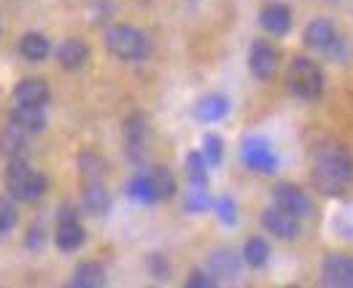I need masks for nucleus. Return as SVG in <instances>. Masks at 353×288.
<instances>
[{
  "mask_svg": "<svg viewBox=\"0 0 353 288\" xmlns=\"http://www.w3.org/2000/svg\"><path fill=\"white\" fill-rule=\"evenodd\" d=\"M353 181V156L343 145H324L316 151L313 162V183L329 197L343 194Z\"/></svg>",
  "mask_w": 353,
  "mask_h": 288,
  "instance_id": "nucleus-1",
  "label": "nucleus"
},
{
  "mask_svg": "<svg viewBox=\"0 0 353 288\" xmlns=\"http://www.w3.org/2000/svg\"><path fill=\"white\" fill-rule=\"evenodd\" d=\"M105 46L114 57L124 62H138L151 54V41L143 30L130 28V25H114L105 30Z\"/></svg>",
  "mask_w": 353,
  "mask_h": 288,
  "instance_id": "nucleus-2",
  "label": "nucleus"
},
{
  "mask_svg": "<svg viewBox=\"0 0 353 288\" xmlns=\"http://www.w3.org/2000/svg\"><path fill=\"white\" fill-rule=\"evenodd\" d=\"M46 178L32 170L25 159H11L6 170V189L14 200L19 202H38L46 192Z\"/></svg>",
  "mask_w": 353,
  "mask_h": 288,
  "instance_id": "nucleus-3",
  "label": "nucleus"
},
{
  "mask_svg": "<svg viewBox=\"0 0 353 288\" xmlns=\"http://www.w3.org/2000/svg\"><path fill=\"white\" fill-rule=\"evenodd\" d=\"M286 87H289V92L294 97L313 103L324 92V73H321V68L313 59L296 57L289 65V70H286Z\"/></svg>",
  "mask_w": 353,
  "mask_h": 288,
  "instance_id": "nucleus-4",
  "label": "nucleus"
},
{
  "mask_svg": "<svg viewBox=\"0 0 353 288\" xmlns=\"http://www.w3.org/2000/svg\"><path fill=\"white\" fill-rule=\"evenodd\" d=\"M243 162H245L251 170L265 173V175L278 170V156H275L272 145L267 143L265 138H248V141L243 143Z\"/></svg>",
  "mask_w": 353,
  "mask_h": 288,
  "instance_id": "nucleus-5",
  "label": "nucleus"
},
{
  "mask_svg": "<svg viewBox=\"0 0 353 288\" xmlns=\"http://www.w3.org/2000/svg\"><path fill=\"white\" fill-rule=\"evenodd\" d=\"M262 224L270 234H275L278 240H296L299 232H302V224H299V216L283 210V207H267L265 216H262Z\"/></svg>",
  "mask_w": 353,
  "mask_h": 288,
  "instance_id": "nucleus-6",
  "label": "nucleus"
},
{
  "mask_svg": "<svg viewBox=\"0 0 353 288\" xmlns=\"http://www.w3.org/2000/svg\"><path fill=\"white\" fill-rule=\"evenodd\" d=\"M278 49L270 46L267 41H254L248 52V68L259 81H270L278 73Z\"/></svg>",
  "mask_w": 353,
  "mask_h": 288,
  "instance_id": "nucleus-7",
  "label": "nucleus"
},
{
  "mask_svg": "<svg viewBox=\"0 0 353 288\" xmlns=\"http://www.w3.org/2000/svg\"><path fill=\"white\" fill-rule=\"evenodd\" d=\"M305 43H307L313 52L332 54V52H337V46H340V35H337V28H334L329 19H313V22L305 28Z\"/></svg>",
  "mask_w": 353,
  "mask_h": 288,
  "instance_id": "nucleus-8",
  "label": "nucleus"
},
{
  "mask_svg": "<svg viewBox=\"0 0 353 288\" xmlns=\"http://www.w3.org/2000/svg\"><path fill=\"white\" fill-rule=\"evenodd\" d=\"M321 280L332 288H353V256L332 254L321 267Z\"/></svg>",
  "mask_w": 353,
  "mask_h": 288,
  "instance_id": "nucleus-9",
  "label": "nucleus"
},
{
  "mask_svg": "<svg viewBox=\"0 0 353 288\" xmlns=\"http://www.w3.org/2000/svg\"><path fill=\"white\" fill-rule=\"evenodd\" d=\"M272 200H275V205H278V207H283V210L294 213V216H299V218L310 216V210H313V202H310V197H307L302 189L292 186V183L278 186V189L272 192Z\"/></svg>",
  "mask_w": 353,
  "mask_h": 288,
  "instance_id": "nucleus-10",
  "label": "nucleus"
},
{
  "mask_svg": "<svg viewBox=\"0 0 353 288\" xmlns=\"http://www.w3.org/2000/svg\"><path fill=\"white\" fill-rule=\"evenodd\" d=\"M259 22L270 35H286L292 30V8L283 3H267L259 14Z\"/></svg>",
  "mask_w": 353,
  "mask_h": 288,
  "instance_id": "nucleus-11",
  "label": "nucleus"
},
{
  "mask_svg": "<svg viewBox=\"0 0 353 288\" xmlns=\"http://www.w3.org/2000/svg\"><path fill=\"white\" fill-rule=\"evenodd\" d=\"M87 240V232L79 224V218H68V221H59L57 224V234H54V243H57L59 251L65 254H73L84 245Z\"/></svg>",
  "mask_w": 353,
  "mask_h": 288,
  "instance_id": "nucleus-12",
  "label": "nucleus"
},
{
  "mask_svg": "<svg viewBox=\"0 0 353 288\" xmlns=\"http://www.w3.org/2000/svg\"><path fill=\"white\" fill-rule=\"evenodd\" d=\"M14 103L17 105H46L49 103V87L41 79H25L14 89Z\"/></svg>",
  "mask_w": 353,
  "mask_h": 288,
  "instance_id": "nucleus-13",
  "label": "nucleus"
},
{
  "mask_svg": "<svg viewBox=\"0 0 353 288\" xmlns=\"http://www.w3.org/2000/svg\"><path fill=\"white\" fill-rule=\"evenodd\" d=\"M28 145H30V132L19 130L17 124L8 121V127L0 132V151L6 156H11V159H25Z\"/></svg>",
  "mask_w": 353,
  "mask_h": 288,
  "instance_id": "nucleus-14",
  "label": "nucleus"
},
{
  "mask_svg": "<svg viewBox=\"0 0 353 288\" xmlns=\"http://www.w3.org/2000/svg\"><path fill=\"white\" fill-rule=\"evenodd\" d=\"M89 59V49L84 41H79V38H68V41H62L57 49V62L65 68V70H79V68H84Z\"/></svg>",
  "mask_w": 353,
  "mask_h": 288,
  "instance_id": "nucleus-15",
  "label": "nucleus"
},
{
  "mask_svg": "<svg viewBox=\"0 0 353 288\" xmlns=\"http://www.w3.org/2000/svg\"><path fill=\"white\" fill-rule=\"evenodd\" d=\"M11 124H17L19 130H25L30 135H35V132H41L46 127V114H43L41 105H14Z\"/></svg>",
  "mask_w": 353,
  "mask_h": 288,
  "instance_id": "nucleus-16",
  "label": "nucleus"
},
{
  "mask_svg": "<svg viewBox=\"0 0 353 288\" xmlns=\"http://www.w3.org/2000/svg\"><path fill=\"white\" fill-rule=\"evenodd\" d=\"M146 135H148V127H146V119L143 116H132L124 127V138H127V151L135 162L143 159V145H146Z\"/></svg>",
  "mask_w": 353,
  "mask_h": 288,
  "instance_id": "nucleus-17",
  "label": "nucleus"
},
{
  "mask_svg": "<svg viewBox=\"0 0 353 288\" xmlns=\"http://www.w3.org/2000/svg\"><path fill=\"white\" fill-rule=\"evenodd\" d=\"M227 114H230V100L224 94H208L203 100H197V105H194V116L205 124L221 121Z\"/></svg>",
  "mask_w": 353,
  "mask_h": 288,
  "instance_id": "nucleus-18",
  "label": "nucleus"
},
{
  "mask_svg": "<svg viewBox=\"0 0 353 288\" xmlns=\"http://www.w3.org/2000/svg\"><path fill=\"white\" fill-rule=\"evenodd\" d=\"M210 275L219 280H235L240 272V259L235 256V251H216L210 256Z\"/></svg>",
  "mask_w": 353,
  "mask_h": 288,
  "instance_id": "nucleus-19",
  "label": "nucleus"
},
{
  "mask_svg": "<svg viewBox=\"0 0 353 288\" xmlns=\"http://www.w3.org/2000/svg\"><path fill=\"white\" fill-rule=\"evenodd\" d=\"M70 286L76 288H100L105 286V269L94 261H87V264H79L73 278H70Z\"/></svg>",
  "mask_w": 353,
  "mask_h": 288,
  "instance_id": "nucleus-20",
  "label": "nucleus"
},
{
  "mask_svg": "<svg viewBox=\"0 0 353 288\" xmlns=\"http://www.w3.org/2000/svg\"><path fill=\"white\" fill-rule=\"evenodd\" d=\"M84 207L92 216H105L111 210V197L100 181H89L84 189Z\"/></svg>",
  "mask_w": 353,
  "mask_h": 288,
  "instance_id": "nucleus-21",
  "label": "nucleus"
},
{
  "mask_svg": "<svg viewBox=\"0 0 353 288\" xmlns=\"http://www.w3.org/2000/svg\"><path fill=\"white\" fill-rule=\"evenodd\" d=\"M19 52H22V57L30 59V62H41V59L49 57L52 46H49V41H46L41 32H28V35L19 41Z\"/></svg>",
  "mask_w": 353,
  "mask_h": 288,
  "instance_id": "nucleus-22",
  "label": "nucleus"
},
{
  "mask_svg": "<svg viewBox=\"0 0 353 288\" xmlns=\"http://www.w3.org/2000/svg\"><path fill=\"white\" fill-rule=\"evenodd\" d=\"M127 194H130L135 202H143V205L159 202V197H157V189H154V181H151V175H148V173L135 175V178L130 181V186H127Z\"/></svg>",
  "mask_w": 353,
  "mask_h": 288,
  "instance_id": "nucleus-23",
  "label": "nucleus"
},
{
  "mask_svg": "<svg viewBox=\"0 0 353 288\" xmlns=\"http://www.w3.org/2000/svg\"><path fill=\"white\" fill-rule=\"evenodd\" d=\"M243 259H245L248 267H254V269L265 267L267 259H270V245H267L262 237H251L245 243V248H243Z\"/></svg>",
  "mask_w": 353,
  "mask_h": 288,
  "instance_id": "nucleus-24",
  "label": "nucleus"
},
{
  "mask_svg": "<svg viewBox=\"0 0 353 288\" xmlns=\"http://www.w3.org/2000/svg\"><path fill=\"white\" fill-rule=\"evenodd\" d=\"M208 159L203 156V151H194L186 156V175H189V183L194 186H208Z\"/></svg>",
  "mask_w": 353,
  "mask_h": 288,
  "instance_id": "nucleus-25",
  "label": "nucleus"
},
{
  "mask_svg": "<svg viewBox=\"0 0 353 288\" xmlns=\"http://www.w3.org/2000/svg\"><path fill=\"white\" fill-rule=\"evenodd\" d=\"M146 173L151 175V181H154L157 197H159V200H170L173 192H176V181H173L170 170H165V167H148Z\"/></svg>",
  "mask_w": 353,
  "mask_h": 288,
  "instance_id": "nucleus-26",
  "label": "nucleus"
},
{
  "mask_svg": "<svg viewBox=\"0 0 353 288\" xmlns=\"http://www.w3.org/2000/svg\"><path fill=\"white\" fill-rule=\"evenodd\" d=\"M203 156L208 159L210 167H219L221 159H224V143L219 135H205L203 138Z\"/></svg>",
  "mask_w": 353,
  "mask_h": 288,
  "instance_id": "nucleus-27",
  "label": "nucleus"
},
{
  "mask_svg": "<svg viewBox=\"0 0 353 288\" xmlns=\"http://www.w3.org/2000/svg\"><path fill=\"white\" fill-rule=\"evenodd\" d=\"M17 207L11 205V200L0 197V234H8V232L17 227Z\"/></svg>",
  "mask_w": 353,
  "mask_h": 288,
  "instance_id": "nucleus-28",
  "label": "nucleus"
},
{
  "mask_svg": "<svg viewBox=\"0 0 353 288\" xmlns=\"http://www.w3.org/2000/svg\"><path fill=\"white\" fill-rule=\"evenodd\" d=\"M81 173L87 175V181H100L105 173V162L97 159L94 154H84L81 156Z\"/></svg>",
  "mask_w": 353,
  "mask_h": 288,
  "instance_id": "nucleus-29",
  "label": "nucleus"
},
{
  "mask_svg": "<svg viewBox=\"0 0 353 288\" xmlns=\"http://www.w3.org/2000/svg\"><path fill=\"white\" fill-rule=\"evenodd\" d=\"M205 189H208V186H194V183H192V189H189V197H186V207H189L192 213H197V210H205V207H210V197H208Z\"/></svg>",
  "mask_w": 353,
  "mask_h": 288,
  "instance_id": "nucleus-30",
  "label": "nucleus"
},
{
  "mask_svg": "<svg viewBox=\"0 0 353 288\" xmlns=\"http://www.w3.org/2000/svg\"><path fill=\"white\" fill-rule=\"evenodd\" d=\"M216 213H219V218H221L227 227H232V224L237 221L235 202H232V197H221V200H216Z\"/></svg>",
  "mask_w": 353,
  "mask_h": 288,
  "instance_id": "nucleus-31",
  "label": "nucleus"
},
{
  "mask_svg": "<svg viewBox=\"0 0 353 288\" xmlns=\"http://www.w3.org/2000/svg\"><path fill=\"white\" fill-rule=\"evenodd\" d=\"M186 286L189 288H210V286H216V278L210 275V272H192L189 275V280H186Z\"/></svg>",
  "mask_w": 353,
  "mask_h": 288,
  "instance_id": "nucleus-32",
  "label": "nucleus"
},
{
  "mask_svg": "<svg viewBox=\"0 0 353 288\" xmlns=\"http://www.w3.org/2000/svg\"><path fill=\"white\" fill-rule=\"evenodd\" d=\"M151 272H154V278H157V280H165V278H168V272H170V267L165 264L162 256H151Z\"/></svg>",
  "mask_w": 353,
  "mask_h": 288,
  "instance_id": "nucleus-33",
  "label": "nucleus"
},
{
  "mask_svg": "<svg viewBox=\"0 0 353 288\" xmlns=\"http://www.w3.org/2000/svg\"><path fill=\"white\" fill-rule=\"evenodd\" d=\"M41 245H43V229H41V227H32V229L28 232V248L38 251Z\"/></svg>",
  "mask_w": 353,
  "mask_h": 288,
  "instance_id": "nucleus-34",
  "label": "nucleus"
}]
</instances>
